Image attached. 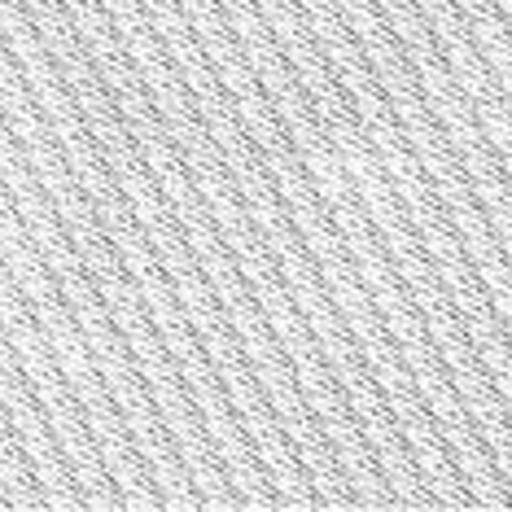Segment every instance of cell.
Returning <instances> with one entry per match:
<instances>
[{"mask_svg": "<svg viewBox=\"0 0 512 512\" xmlns=\"http://www.w3.org/2000/svg\"><path fill=\"white\" fill-rule=\"evenodd\" d=\"M307 176L324 193V202L342 206V211H351V215L377 219V224L390 219L394 206H399V193H394L386 162L359 141L316 145L307 154Z\"/></svg>", "mask_w": 512, "mask_h": 512, "instance_id": "6da1fadb", "label": "cell"}]
</instances>
